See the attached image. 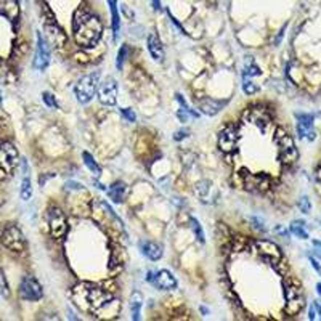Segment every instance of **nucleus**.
Listing matches in <instances>:
<instances>
[{"mask_svg": "<svg viewBox=\"0 0 321 321\" xmlns=\"http://www.w3.org/2000/svg\"><path fill=\"white\" fill-rule=\"evenodd\" d=\"M103 208L106 209V212H108V214H110V216H111V217L114 218V222H116V224H118V225H119L120 228H124V224H122V222H120V218H119V217L116 216V212H114V210L111 209V206H110L108 202H103Z\"/></svg>", "mask_w": 321, "mask_h": 321, "instance_id": "nucleus-39", "label": "nucleus"}, {"mask_svg": "<svg viewBox=\"0 0 321 321\" xmlns=\"http://www.w3.org/2000/svg\"><path fill=\"white\" fill-rule=\"evenodd\" d=\"M82 159H84V164H86V167L87 169L95 175V177H100L102 175V166L96 162L95 160V158L90 154L88 151H82Z\"/></svg>", "mask_w": 321, "mask_h": 321, "instance_id": "nucleus-25", "label": "nucleus"}, {"mask_svg": "<svg viewBox=\"0 0 321 321\" xmlns=\"http://www.w3.org/2000/svg\"><path fill=\"white\" fill-rule=\"evenodd\" d=\"M299 159V152H297V148L288 150V151H280V160L284 166H291L294 164L296 160Z\"/></svg>", "mask_w": 321, "mask_h": 321, "instance_id": "nucleus-30", "label": "nucleus"}, {"mask_svg": "<svg viewBox=\"0 0 321 321\" xmlns=\"http://www.w3.org/2000/svg\"><path fill=\"white\" fill-rule=\"evenodd\" d=\"M128 56V45H122V47L119 48L118 52V58H116V68H118V71H122V68H124V63H126V60Z\"/></svg>", "mask_w": 321, "mask_h": 321, "instance_id": "nucleus-32", "label": "nucleus"}, {"mask_svg": "<svg viewBox=\"0 0 321 321\" xmlns=\"http://www.w3.org/2000/svg\"><path fill=\"white\" fill-rule=\"evenodd\" d=\"M310 264H312L313 268H315V272H316L318 274H321V265L316 262V258H315V257H310Z\"/></svg>", "mask_w": 321, "mask_h": 321, "instance_id": "nucleus-45", "label": "nucleus"}, {"mask_svg": "<svg viewBox=\"0 0 321 321\" xmlns=\"http://www.w3.org/2000/svg\"><path fill=\"white\" fill-rule=\"evenodd\" d=\"M0 297L2 299H10V286L2 270H0Z\"/></svg>", "mask_w": 321, "mask_h": 321, "instance_id": "nucleus-34", "label": "nucleus"}, {"mask_svg": "<svg viewBox=\"0 0 321 321\" xmlns=\"http://www.w3.org/2000/svg\"><path fill=\"white\" fill-rule=\"evenodd\" d=\"M250 222H252V225H254L256 230H258V232H266V226L264 225V222H262L260 218H258V217H252Z\"/></svg>", "mask_w": 321, "mask_h": 321, "instance_id": "nucleus-40", "label": "nucleus"}, {"mask_svg": "<svg viewBox=\"0 0 321 321\" xmlns=\"http://www.w3.org/2000/svg\"><path fill=\"white\" fill-rule=\"evenodd\" d=\"M151 4H152V8H154L156 12H160V10H162V5H160V0H151Z\"/></svg>", "mask_w": 321, "mask_h": 321, "instance_id": "nucleus-46", "label": "nucleus"}, {"mask_svg": "<svg viewBox=\"0 0 321 321\" xmlns=\"http://www.w3.org/2000/svg\"><path fill=\"white\" fill-rule=\"evenodd\" d=\"M291 233L299 240H308V233L305 230V222L304 220H294L291 226H289Z\"/></svg>", "mask_w": 321, "mask_h": 321, "instance_id": "nucleus-27", "label": "nucleus"}, {"mask_svg": "<svg viewBox=\"0 0 321 321\" xmlns=\"http://www.w3.org/2000/svg\"><path fill=\"white\" fill-rule=\"evenodd\" d=\"M228 228H226V225H224L220 222V224H217V236L220 240H225V241H228Z\"/></svg>", "mask_w": 321, "mask_h": 321, "instance_id": "nucleus-38", "label": "nucleus"}, {"mask_svg": "<svg viewBox=\"0 0 321 321\" xmlns=\"http://www.w3.org/2000/svg\"><path fill=\"white\" fill-rule=\"evenodd\" d=\"M92 183H94V185H95L96 188H100V190H103V191L106 190V186L103 185V183H102V182H98L96 178H94V180H92Z\"/></svg>", "mask_w": 321, "mask_h": 321, "instance_id": "nucleus-49", "label": "nucleus"}, {"mask_svg": "<svg viewBox=\"0 0 321 321\" xmlns=\"http://www.w3.org/2000/svg\"><path fill=\"white\" fill-rule=\"evenodd\" d=\"M190 224H191V225H190L191 230L194 232V236H196L198 242L204 244V242H206V234H204V230H202V226H201V224H200V220L194 218V217H191V218H190Z\"/></svg>", "mask_w": 321, "mask_h": 321, "instance_id": "nucleus-31", "label": "nucleus"}, {"mask_svg": "<svg viewBox=\"0 0 321 321\" xmlns=\"http://www.w3.org/2000/svg\"><path fill=\"white\" fill-rule=\"evenodd\" d=\"M98 100L104 106H116L118 103V82L114 78H106L104 80H100L98 86Z\"/></svg>", "mask_w": 321, "mask_h": 321, "instance_id": "nucleus-11", "label": "nucleus"}, {"mask_svg": "<svg viewBox=\"0 0 321 321\" xmlns=\"http://www.w3.org/2000/svg\"><path fill=\"white\" fill-rule=\"evenodd\" d=\"M308 320H316V310H315V307H313V304H312V307H310V310H308Z\"/></svg>", "mask_w": 321, "mask_h": 321, "instance_id": "nucleus-47", "label": "nucleus"}, {"mask_svg": "<svg viewBox=\"0 0 321 321\" xmlns=\"http://www.w3.org/2000/svg\"><path fill=\"white\" fill-rule=\"evenodd\" d=\"M296 119H297V134H299L300 138H305L313 128V119H315V116L308 112H296Z\"/></svg>", "mask_w": 321, "mask_h": 321, "instance_id": "nucleus-19", "label": "nucleus"}, {"mask_svg": "<svg viewBox=\"0 0 321 321\" xmlns=\"http://www.w3.org/2000/svg\"><path fill=\"white\" fill-rule=\"evenodd\" d=\"M230 100H217V98H202L198 102V111L206 114V116H217V114L225 108Z\"/></svg>", "mask_w": 321, "mask_h": 321, "instance_id": "nucleus-15", "label": "nucleus"}, {"mask_svg": "<svg viewBox=\"0 0 321 321\" xmlns=\"http://www.w3.org/2000/svg\"><path fill=\"white\" fill-rule=\"evenodd\" d=\"M238 140H240V134H238V127L234 124H228L224 127V130L218 134V148L226 152V154H232L238 148Z\"/></svg>", "mask_w": 321, "mask_h": 321, "instance_id": "nucleus-12", "label": "nucleus"}, {"mask_svg": "<svg viewBox=\"0 0 321 321\" xmlns=\"http://www.w3.org/2000/svg\"><path fill=\"white\" fill-rule=\"evenodd\" d=\"M316 292H318V296L321 297V282H318V284H316Z\"/></svg>", "mask_w": 321, "mask_h": 321, "instance_id": "nucleus-52", "label": "nucleus"}, {"mask_svg": "<svg viewBox=\"0 0 321 321\" xmlns=\"http://www.w3.org/2000/svg\"><path fill=\"white\" fill-rule=\"evenodd\" d=\"M42 100H44L45 104L48 106V108H53V110L58 108V103L55 102V96H53L52 94H48V92H44V94H42Z\"/></svg>", "mask_w": 321, "mask_h": 321, "instance_id": "nucleus-36", "label": "nucleus"}, {"mask_svg": "<svg viewBox=\"0 0 321 321\" xmlns=\"http://www.w3.org/2000/svg\"><path fill=\"white\" fill-rule=\"evenodd\" d=\"M20 164V152L12 142L0 144V178H6Z\"/></svg>", "mask_w": 321, "mask_h": 321, "instance_id": "nucleus-4", "label": "nucleus"}, {"mask_svg": "<svg viewBox=\"0 0 321 321\" xmlns=\"http://www.w3.org/2000/svg\"><path fill=\"white\" fill-rule=\"evenodd\" d=\"M122 12H124V13L127 14V16H128V18H134V13H132L130 10H128L126 5H124V6H122Z\"/></svg>", "mask_w": 321, "mask_h": 321, "instance_id": "nucleus-50", "label": "nucleus"}, {"mask_svg": "<svg viewBox=\"0 0 321 321\" xmlns=\"http://www.w3.org/2000/svg\"><path fill=\"white\" fill-rule=\"evenodd\" d=\"M146 47L151 58L160 63L164 60V47H162V42H160L159 36L156 32H150L146 37Z\"/></svg>", "mask_w": 321, "mask_h": 321, "instance_id": "nucleus-18", "label": "nucleus"}, {"mask_svg": "<svg viewBox=\"0 0 321 321\" xmlns=\"http://www.w3.org/2000/svg\"><path fill=\"white\" fill-rule=\"evenodd\" d=\"M20 196L22 201H29L32 198V183H30L29 175H22L21 186H20Z\"/></svg>", "mask_w": 321, "mask_h": 321, "instance_id": "nucleus-26", "label": "nucleus"}, {"mask_svg": "<svg viewBox=\"0 0 321 321\" xmlns=\"http://www.w3.org/2000/svg\"><path fill=\"white\" fill-rule=\"evenodd\" d=\"M142 307H143V296L142 292H132L130 296V300H128V308H130L132 313V320L134 321H138L142 316Z\"/></svg>", "mask_w": 321, "mask_h": 321, "instance_id": "nucleus-23", "label": "nucleus"}, {"mask_svg": "<svg viewBox=\"0 0 321 321\" xmlns=\"http://www.w3.org/2000/svg\"><path fill=\"white\" fill-rule=\"evenodd\" d=\"M242 118L246 122H249V124H254L260 132H265L272 124V114L262 104L250 106V108L244 111Z\"/></svg>", "mask_w": 321, "mask_h": 321, "instance_id": "nucleus-7", "label": "nucleus"}, {"mask_svg": "<svg viewBox=\"0 0 321 321\" xmlns=\"http://www.w3.org/2000/svg\"><path fill=\"white\" fill-rule=\"evenodd\" d=\"M196 194L200 198V201L204 204H214L216 198H218V193L214 188L212 182L209 180H201L196 183Z\"/></svg>", "mask_w": 321, "mask_h": 321, "instance_id": "nucleus-17", "label": "nucleus"}, {"mask_svg": "<svg viewBox=\"0 0 321 321\" xmlns=\"http://www.w3.org/2000/svg\"><path fill=\"white\" fill-rule=\"evenodd\" d=\"M66 188H68V190H84L86 186H84L82 183H79V182L70 180V182H66Z\"/></svg>", "mask_w": 321, "mask_h": 321, "instance_id": "nucleus-43", "label": "nucleus"}, {"mask_svg": "<svg viewBox=\"0 0 321 321\" xmlns=\"http://www.w3.org/2000/svg\"><path fill=\"white\" fill-rule=\"evenodd\" d=\"M297 208H299V210L302 214H308L312 210V202H310V200L307 196H302L299 200V202H297Z\"/></svg>", "mask_w": 321, "mask_h": 321, "instance_id": "nucleus-35", "label": "nucleus"}, {"mask_svg": "<svg viewBox=\"0 0 321 321\" xmlns=\"http://www.w3.org/2000/svg\"><path fill=\"white\" fill-rule=\"evenodd\" d=\"M20 2L18 0H5L2 4V13L10 21H18L20 18Z\"/></svg>", "mask_w": 321, "mask_h": 321, "instance_id": "nucleus-24", "label": "nucleus"}, {"mask_svg": "<svg viewBox=\"0 0 321 321\" xmlns=\"http://www.w3.org/2000/svg\"><path fill=\"white\" fill-rule=\"evenodd\" d=\"M87 299H88V304H90V307L94 308L95 312L98 310H102L104 307H108L110 304H112V294L108 292V291H104V289L102 288H94V289H90L88 294H87Z\"/></svg>", "mask_w": 321, "mask_h": 321, "instance_id": "nucleus-14", "label": "nucleus"}, {"mask_svg": "<svg viewBox=\"0 0 321 321\" xmlns=\"http://www.w3.org/2000/svg\"><path fill=\"white\" fill-rule=\"evenodd\" d=\"M126 194H127V185L122 180L114 182L111 185V188L108 190V196H110V200L114 204H122V202H124Z\"/></svg>", "mask_w": 321, "mask_h": 321, "instance_id": "nucleus-21", "label": "nucleus"}, {"mask_svg": "<svg viewBox=\"0 0 321 321\" xmlns=\"http://www.w3.org/2000/svg\"><path fill=\"white\" fill-rule=\"evenodd\" d=\"M45 30H47L48 39L56 45V47H61V45L66 44V36L63 32V29L58 28L56 22H45Z\"/></svg>", "mask_w": 321, "mask_h": 321, "instance_id": "nucleus-20", "label": "nucleus"}, {"mask_svg": "<svg viewBox=\"0 0 321 321\" xmlns=\"http://www.w3.org/2000/svg\"><path fill=\"white\" fill-rule=\"evenodd\" d=\"M313 307H315V310H316V313H318V318L321 320V304L320 302H313Z\"/></svg>", "mask_w": 321, "mask_h": 321, "instance_id": "nucleus-48", "label": "nucleus"}, {"mask_svg": "<svg viewBox=\"0 0 321 321\" xmlns=\"http://www.w3.org/2000/svg\"><path fill=\"white\" fill-rule=\"evenodd\" d=\"M90 14H92V13L86 8V6H79V8L76 10L74 14H72V22H71L72 29L79 28V26L82 24V22L90 16Z\"/></svg>", "mask_w": 321, "mask_h": 321, "instance_id": "nucleus-29", "label": "nucleus"}, {"mask_svg": "<svg viewBox=\"0 0 321 321\" xmlns=\"http://www.w3.org/2000/svg\"><path fill=\"white\" fill-rule=\"evenodd\" d=\"M0 242H2L4 248L12 252H22L26 248L24 234L14 224H8L4 228L2 233H0Z\"/></svg>", "mask_w": 321, "mask_h": 321, "instance_id": "nucleus-5", "label": "nucleus"}, {"mask_svg": "<svg viewBox=\"0 0 321 321\" xmlns=\"http://www.w3.org/2000/svg\"><path fill=\"white\" fill-rule=\"evenodd\" d=\"M260 74H262V71H260V68L256 64V60L248 56L246 64H244V70H242V76L244 78H254V76H260Z\"/></svg>", "mask_w": 321, "mask_h": 321, "instance_id": "nucleus-28", "label": "nucleus"}, {"mask_svg": "<svg viewBox=\"0 0 321 321\" xmlns=\"http://www.w3.org/2000/svg\"><path fill=\"white\" fill-rule=\"evenodd\" d=\"M242 90H244V94L246 95H254L258 92V87H257V84H254V80H252L250 78H244L242 76Z\"/></svg>", "mask_w": 321, "mask_h": 321, "instance_id": "nucleus-33", "label": "nucleus"}, {"mask_svg": "<svg viewBox=\"0 0 321 321\" xmlns=\"http://www.w3.org/2000/svg\"><path fill=\"white\" fill-rule=\"evenodd\" d=\"M100 78H102L100 71H95V72L82 76V78L76 82L74 94L80 104H88L96 96L98 86H100Z\"/></svg>", "mask_w": 321, "mask_h": 321, "instance_id": "nucleus-3", "label": "nucleus"}, {"mask_svg": "<svg viewBox=\"0 0 321 321\" xmlns=\"http://www.w3.org/2000/svg\"><path fill=\"white\" fill-rule=\"evenodd\" d=\"M312 244H313V248H315V256L318 258H321V241L320 240H313Z\"/></svg>", "mask_w": 321, "mask_h": 321, "instance_id": "nucleus-44", "label": "nucleus"}, {"mask_svg": "<svg viewBox=\"0 0 321 321\" xmlns=\"http://www.w3.org/2000/svg\"><path fill=\"white\" fill-rule=\"evenodd\" d=\"M119 112H120V116L124 118L126 120H128V122H135L136 120V114L134 112L132 108H120Z\"/></svg>", "mask_w": 321, "mask_h": 321, "instance_id": "nucleus-37", "label": "nucleus"}, {"mask_svg": "<svg viewBox=\"0 0 321 321\" xmlns=\"http://www.w3.org/2000/svg\"><path fill=\"white\" fill-rule=\"evenodd\" d=\"M252 246L256 248V252H257L258 256H262L265 260L270 262V264H274V262H278L280 258H282L281 249L273 241H268V240H256L254 242H252Z\"/></svg>", "mask_w": 321, "mask_h": 321, "instance_id": "nucleus-13", "label": "nucleus"}, {"mask_svg": "<svg viewBox=\"0 0 321 321\" xmlns=\"http://www.w3.org/2000/svg\"><path fill=\"white\" fill-rule=\"evenodd\" d=\"M110 12H111V24H112V39L114 42L119 40V32H120V16L118 10V0H108Z\"/></svg>", "mask_w": 321, "mask_h": 321, "instance_id": "nucleus-22", "label": "nucleus"}, {"mask_svg": "<svg viewBox=\"0 0 321 321\" xmlns=\"http://www.w3.org/2000/svg\"><path fill=\"white\" fill-rule=\"evenodd\" d=\"M188 135H190V132L186 130V128H182V130H177L174 134V140L175 142H182V140L188 138Z\"/></svg>", "mask_w": 321, "mask_h": 321, "instance_id": "nucleus-41", "label": "nucleus"}, {"mask_svg": "<svg viewBox=\"0 0 321 321\" xmlns=\"http://www.w3.org/2000/svg\"><path fill=\"white\" fill-rule=\"evenodd\" d=\"M316 180L320 182V185H321V166L318 167V170H316Z\"/></svg>", "mask_w": 321, "mask_h": 321, "instance_id": "nucleus-51", "label": "nucleus"}, {"mask_svg": "<svg viewBox=\"0 0 321 321\" xmlns=\"http://www.w3.org/2000/svg\"><path fill=\"white\" fill-rule=\"evenodd\" d=\"M144 280H146V282H150L151 286L159 289V291H174V289H177V286H178L177 278L166 268L158 270V272L148 270Z\"/></svg>", "mask_w": 321, "mask_h": 321, "instance_id": "nucleus-6", "label": "nucleus"}, {"mask_svg": "<svg viewBox=\"0 0 321 321\" xmlns=\"http://www.w3.org/2000/svg\"><path fill=\"white\" fill-rule=\"evenodd\" d=\"M20 297L26 302H39L44 297V289L40 282L34 276H24L20 282Z\"/></svg>", "mask_w": 321, "mask_h": 321, "instance_id": "nucleus-8", "label": "nucleus"}, {"mask_svg": "<svg viewBox=\"0 0 321 321\" xmlns=\"http://www.w3.org/2000/svg\"><path fill=\"white\" fill-rule=\"evenodd\" d=\"M282 288H284V299H286L284 310H286V313L291 316L299 315L304 308V305H305V296H304V291L299 284V281H296L292 278L284 280Z\"/></svg>", "mask_w": 321, "mask_h": 321, "instance_id": "nucleus-2", "label": "nucleus"}, {"mask_svg": "<svg viewBox=\"0 0 321 321\" xmlns=\"http://www.w3.org/2000/svg\"><path fill=\"white\" fill-rule=\"evenodd\" d=\"M177 118L180 119V122H188V119H190V112H188L186 110L180 108V110L177 111Z\"/></svg>", "mask_w": 321, "mask_h": 321, "instance_id": "nucleus-42", "label": "nucleus"}, {"mask_svg": "<svg viewBox=\"0 0 321 321\" xmlns=\"http://www.w3.org/2000/svg\"><path fill=\"white\" fill-rule=\"evenodd\" d=\"M52 60V50L48 40L45 39L42 32H37V45H36V55H34V61L32 66L34 70L37 71H45L50 64Z\"/></svg>", "mask_w": 321, "mask_h": 321, "instance_id": "nucleus-9", "label": "nucleus"}, {"mask_svg": "<svg viewBox=\"0 0 321 321\" xmlns=\"http://www.w3.org/2000/svg\"><path fill=\"white\" fill-rule=\"evenodd\" d=\"M0 104H2V92H0Z\"/></svg>", "mask_w": 321, "mask_h": 321, "instance_id": "nucleus-53", "label": "nucleus"}, {"mask_svg": "<svg viewBox=\"0 0 321 321\" xmlns=\"http://www.w3.org/2000/svg\"><path fill=\"white\" fill-rule=\"evenodd\" d=\"M47 218H48L50 233L53 234V238H63L68 233V220L63 210L56 208V206H52L47 212Z\"/></svg>", "mask_w": 321, "mask_h": 321, "instance_id": "nucleus-10", "label": "nucleus"}, {"mask_svg": "<svg viewBox=\"0 0 321 321\" xmlns=\"http://www.w3.org/2000/svg\"><path fill=\"white\" fill-rule=\"evenodd\" d=\"M102 32L103 26L100 18H96L95 14H90L79 28L74 29V39L79 47H95V44L100 40Z\"/></svg>", "mask_w": 321, "mask_h": 321, "instance_id": "nucleus-1", "label": "nucleus"}, {"mask_svg": "<svg viewBox=\"0 0 321 321\" xmlns=\"http://www.w3.org/2000/svg\"><path fill=\"white\" fill-rule=\"evenodd\" d=\"M138 248H140V252L148 258L151 262H159L160 258L164 256V250H162V246L158 244L156 241H151V240H142L138 242Z\"/></svg>", "mask_w": 321, "mask_h": 321, "instance_id": "nucleus-16", "label": "nucleus"}]
</instances>
